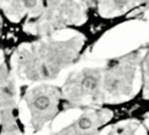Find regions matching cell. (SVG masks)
Segmentation results:
<instances>
[{
  "instance_id": "6da1fadb",
  "label": "cell",
  "mask_w": 149,
  "mask_h": 135,
  "mask_svg": "<svg viewBox=\"0 0 149 135\" xmlns=\"http://www.w3.org/2000/svg\"><path fill=\"white\" fill-rule=\"evenodd\" d=\"M136 76V66L131 62H121L105 75L104 89L111 95L128 93L132 89L133 79Z\"/></svg>"
},
{
  "instance_id": "7a4b0ae2",
  "label": "cell",
  "mask_w": 149,
  "mask_h": 135,
  "mask_svg": "<svg viewBox=\"0 0 149 135\" xmlns=\"http://www.w3.org/2000/svg\"><path fill=\"white\" fill-rule=\"evenodd\" d=\"M27 105L32 114V120L36 122L37 127L43 124L54 114L57 98L56 92L51 90L36 89L30 93L27 98Z\"/></svg>"
},
{
  "instance_id": "3957f363",
  "label": "cell",
  "mask_w": 149,
  "mask_h": 135,
  "mask_svg": "<svg viewBox=\"0 0 149 135\" xmlns=\"http://www.w3.org/2000/svg\"><path fill=\"white\" fill-rule=\"evenodd\" d=\"M102 75L97 69H86L75 79V84L68 89V92L72 95V98L80 100L91 97L97 98L101 91Z\"/></svg>"
},
{
  "instance_id": "277c9868",
  "label": "cell",
  "mask_w": 149,
  "mask_h": 135,
  "mask_svg": "<svg viewBox=\"0 0 149 135\" xmlns=\"http://www.w3.org/2000/svg\"><path fill=\"white\" fill-rule=\"evenodd\" d=\"M110 116V113L105 111H89L75 122L63 128V130L58 132V134H93L107 122Z\"/></svg>"
},
{
  "instance_id": "5b68a950",
  "label": "cell",
  "mask_w": 149,
  "mask_h": 135,
  "mask_svg": "<svg viewBox=\"0 0 149 135\" xmlns=\"http://www.w3.org/2000/svg\"><path fill=\"white\" fill-rule=\"evenodd\" d=\"M143 87L149 92V51L143 59Z\"/></svg>"
},
{
  "instance_id": "8992f818",
  "label": "cell",
  "mask_w": 149,
  "mask_h": 135,
  "mask_svg": "<svg viewBox=\"0 0 149 135\" xmlns=\"http://www.w3.org/2000/svg\"><path fill=\"white\" fill-rule=\"evenodd\" d=\"M132 0H109L107 6L110 10H116V11H121V10L126 9L131 4Z\"/></svg>"
},
{
  "instance_id": "52a82bcc",
  "label": "cell",
  "mask_w": 149,
  "mask_h": 135,
  "mask_svg": "<svg viewBox=\"0 0 149 135\" xmlns=\"http://www.w3.org/2000/svg\"><path fill=\"white\" fill-rule=\"evenodd\" d=\"M20 1L22 3V5L26 9H32L37 4V0H20Z\"/></svg>"
}]
</instances>
